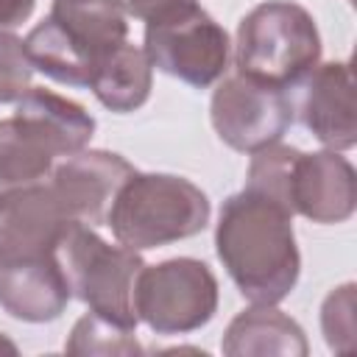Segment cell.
<instances>
[{"instance_id":"obj_2","label":"cell","mask_w":357,"mask_h":357,"mask_svg":"<svg viewBox=\"0 0 357 357\" xmlns=\"http://www.w3.org/2000/svg\"><path fill=\"white\" fill-rule=\"evenodd\" d=\"M209 215L206 192L190 178L134 170L117 190L106 212V226L120 245L148 251L201 234Z\"/></svg>"},{"instance_id":"obj_1","label":"cell","mask_w":357,"mask_h":357,"mask_svg":"<svg viewBox=\"0 0 357 357\" xmlns=\"http://www.w3.org/2000/svg\"><path fill=\"white\" fill-rule=\"evenodd\" d=\"M215 251L234 287L251 304L284 301L301 273L293 212L245 187L220 206Z\"/></svg>"},{"instance_id":"obj_3","label":"cell","mask_w":357,"mask_h":357,"mask_svg":"<svg viewBox=\"0 0 357 357\" xmlns=\"http://www.w3.org/2000/svg\"><path fill=\"white\" fill-rule=\"evenodd\" d=\"M318 61L321 33L312 14L298 3H259L237 25L234 67L257 84L287 92L298 86Z\"/></svg>"},{"instance_id":"obj_23","label":"cell","mask_w":357,"mask_h":357,"mask_svg":"<svg viewBox=\"0 0 357 357\" xmlns=\"http://www.w3.org/2000/svg\"><path fill=\"white\" fill-rule=\"evenodd\" d=\"M36 8V0H0V31L22 25Z\"/></svg>"},{"instance_id":"obj_22","label":"cell","mask_w":357,"mask_h":357,"mask_svg":"<svg viewBox=\"0 0 357 357\" xmlns=\"http://www.w3.org/2000/svg\"><path fill=\"white\" fill-rule=\"evenodd\" d=\"M117 3L126 11V17L142 20L145 25L167 20V17L178 14V11H184V8L198 6V0H117Z\"/></svg>"},{"instance_id":"obj_5","label":"cell","mask_w":357,"mask_h":357,"mask_svg":"<svg viewBox=\"0 0 357 357\" xmlns=\"http://www.w3.org/2000/svg\"><path fill=\"white\" fill-rule=\"evenodd\" d=\"M134 312L156 335H187L218 312V279L192 257L142 265L134 279Z\"/></svg>"},{"instance_id":"obj_24","label":"cell","mask_w":357,"mask_h":357,"mask_svg":"<svg viewBox=\"0 0 357 357\" xmlns=\"http://www.w3.org/2000/svg\"><path fill=\"white\" fill-rule=\"evenodd\" d=\"M0 351H8V354H17V346H14V343H11V340H8V337H6L3 332H0Z\"/></svg>"},{"instance_id":"obj_15","label":"cell","mask_w":357,"mask_h":357,"mask_svg":"<svg viewBox=\"0 0 357 357\" xmlns=\"http://www.w3.org/2000/svg\"><path fill=\"white\" fill-rule=\"evenodd\" d=\"M47 17H53V22L92 64V70L128 36L126 11L117 0H53Z\"/></svg>"},{"instance_id":"obj_4","label":"cell","mask_w":357,"mask_h":357,"mask_svg":"<svg viewBox=\"0 0 357 357\" xmlns=\"http://www.w3.org/2000/svg\"><path fill=\"white\" fill-rule=\"evenodd\" d=\"M61 268L70 282V293L109 321L137 329L134 312V279L145 265L139 251L106 243L92 226L75 223L61 245Z\"/></svg>"},{"instance_id":"obj_14","label":"cell","mask_w":357,"mask_h":357,"mask_svg":"<svg viewBox=\"0 0 357 357\" xmlns=\"http://www.w3.org/2000/svg\"><path fill=\"white\" fill-rule=\"evenodd\" d=\"M14 114L28 123L56 156L78 153L95 134V117L75 100L56 95L45 86H31L14 106Z\"/></svg>"},{"instance_id":"obj_19","label":"cell","mask_w":357,"mask_h":357,"mask_svg":"<svg viewBox=\"0 0 357 357\" xmlns=\"http://www.w3.org/2000/svg\"><path fill=\"white\" fill-rule=\"evenodd\" d=\"M67 354H139L142 346L137 340V329L123 326L117 321H109L98 312H86L75 321L70 337H67Z\"/></svg>"},{"instance_id":"obj_20","label":"cell","mask_w":357,"mask_h":357,"mask_svg":"<svg viewBox=\"0 0 357 357\" xmlns=\"http://www.w3.org/2000/svg\"><path fill=\"white\" fill-rule=\"evenodd\" d=\"M321 329L324 340L332 351L349 354L357 343V321H354V284L346 282L335 287L321 304Z\"/></svg>"},{"instance_id":"obj_13","label":"cell","mask_w":357,"mask_h":357,"mask_svg":"<svg viewBox=\"0 0 357 357\" xmlns=\"http://www.w3.org/2000/svg\"><path fill=\"white\" fill-rule=\"evenodd\" d=\"M229 357H307L304 329L276 310V304H254L231 318L220 340Z\"/></svg>"},{"instance_id":"obj_8","label":"cell","mask_w":357,"mask_h":357,"mask_svg":"<svg viewBox=\"0 0 357 357\" xmlns=\"http://www.w3.org/2000/svg\"><path fill=\"white\" fill-rule=\"evenodd\" d=\"M73 226L50 181L11 187L0 195V259L56 254Z\"/></svg>"},{"instance_id":"obj_12","label":"cell","mask_w":357,"mask_h":357,"mask_svg":"<svg viewBox=\"0 0 357 357\" xmlns=\"http://www.w3.org/2000/svg\"><path fill=\"white\" fill-rule=\"evenodd\" d=\"M56 254L0 259V307L11 318L47 324L67 310L73 293Z\"/></svg>"},{"instance_id":"obj_16","label":"cell","mask_w":357,"mask_h":357,"mask_svg":"<svg viewBox=\"0 0 357 357\" xmlns=\"http://www.w3.org/2000/svg\"><path fill=\"white\" fill-rule=\"evenodd\" d=\"M153 86V67L142 47L123 42L112 53H106L89 78L92 95L114 114L137 112Z\"/></svg>"},{"instance_id":"obj_17","label":"cell","mask_w":357,"mask_h":357,"mask_svg":"<svg viewBox=\"0 0 357 357\" xmlns=\"http://www.w3.org/2000/svg\"><path fill=\"white\" fill-rule=\"evenodd\" d=\"M53 148L17 114L0 120V187H22L50 176Z\"/></svg>"},{"instance_id":"obj_6","label":"cell","mask_w":357,"mask_h":357,"mask_svg":"<svg viewBox=\"0 0 357 357\" xmlns=\"http://www.w3.org/2000/svg\"><path fill=\"white\" fill-rule=\"evenodd\" d=\"M145 56L151 67L195 89L218 84L231 59V42L220 22L201 6L145 25Z\"/></svg>"},{"instance_id":"obj_7","label":"cell","mask_w":357,"mask_h":357,"mask_svg":"<svg viewBox=\"0 0 357 357\" xmlns=\"http://www.w3.org/2000/svg\"><path fill=\"white\" fill-rule=\"evenodd\" d=\"M293 114L287 92L257 84L240 73L223 75L209 100L215 134L240 153H254L279 142L290 128Z\"/></svg>"},{"instance_id":"obj_18","label":"cell","mask_w":357,"mask_h":357,"mask_svg":"<svg viewBox=\"0 0 357 357\" xmlns=\"http://www.w3.org/2000/svg\"><path fill=\"white\" fill-rule=\"evenodd\" d=\"M22 42L33 70L67 86H89L92 64L73 47V42L61 33L53 17H45Z\"/></svg>"},{"instance_id":"obj_25","label":"cell","mask_w":357,"mask_h":357,"mask_svg":"<svg viewBox=\"0 0 357 357\" xmlns=\"http://www.w3.org/2000/svg\"><path fill=\"white\" fill-rule=\"evenodd\" d=\"M0 195H3V192H0Z\"/></svg>"},{"instance_id":"obj_11","label":"cell","mask_w":357,"mask_h":357,"mask_svg":"<svg viewBox=\"0 0 357 357\" xmlns=\"http://www.w3.org/2000/svg\"><path fill=\"white\" fill-rule=\"evenodd\" d=\"M134 167L112 151H78L64 156L47 176L70 218L84 226H106V212Z\"/></svg>"},{"instance_id":"obj_9","label":"cell","mask_w":357,"mask_h":357,"mask_svg":"<svg viewBox=\"0 0 357 357\" xmlns=\"http://www.w3.org/2000/svg\"><path fill=\"white\" fill-rule=\"evenodd\" d=\"M298 120L304 128L329 151H349L357 145V106H354V78L349 61L315 64L301 78Z\"/></svg>"},{"instance_id":"obj_10","label":"cell","mask_w":357,"mask_h":357,"mask_svg":"<svg viewBox=\"0 0 357 357\" xmlns=\"http://www.w3.org/2000/svg\"><path fill=\"white\" fill-rule=\"evenodd\" d=\"M290 209L312 223H346L357 209V176L340 151H298L290 173Z\"/></svg>"},{"instance_id":"obj_21","label":"cell","mask_w":357,"mask_h":357,"mask_svg":"<svg viewBox=\"0 0 357 357\" xmlns=\"http://www.w3.org/2000/svg\"><path fill=\"white\" fill-rule=\"evenodd\" d=\"M31 78L33 64L25 53V42L11 31H0V106L17 103L31 89Z\"/></svg>"}]
</instances>
